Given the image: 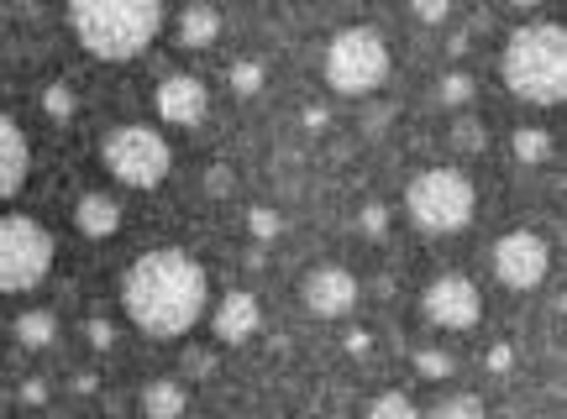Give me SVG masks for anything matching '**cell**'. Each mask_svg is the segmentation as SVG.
<instances>
[{"label": "cell", "mask_w": 567, "mask_h": 419, "mask_svg": "<svg viewBox=\"0 0 567 419\" xmlns=\"http://www.w3.org/2000/svg\"><path fill=\"white\" fill-rule=\"evenodd\" d=\"M205 300H210V279H205V268L189 258L184 247L142 252L122 279L126 320L153 341L189 336L195 320L205 315Z\"/></svg>", "instance_id": "cell-1"}, {"label": "cell", "mask_w": 567, "mask_h": 419, "mask_svg": "<svg viewBox=\"0 0 567 419\" xmlns=\"http://www.w3.org/2000/svg\"><path fill=\"white\" fill-rule=\"evenodd\" d=\"M74 38L105 63L137 59L163 27V0H69Z\"/></svg>", "instance_id": "cell-2"}, {"label": "cell", "mask_w": 567, "mask_h": 419, "mask_svg": "<svg viewBox=\"0 0 567 419\" xmlns=\"http://www.w3.org/2000/svg\"><path fill=\"white\" fill-rule=\"evenodd\" d=\"M505 84L530 105H557L567 95V32L557 21H530L505 48Z\"/></svg>", "instance_id": "cell-3"}, {"label": "cell", "mask_w": 567, "mask_h": 419, "mask_svg": "<svg viewBox=\"0 0 567 419\" xmlns=\"http://www.w3.org/2000/svg\"><path fill=\"white\" fill-rule=\"evenodd\" d=\"M405 210L421 231H431V237H452V231H463L467 220H473L478 195H473V184H467L457 168H425V174L410 179Z\"/></svg>", "instance_id": "cell-4"}, {"label": "cell", "mask_w": 567, "mask_h": 419, "mask_svg": "<svg viewBox=\"0 0 567 419\" xmlns=\"http://www.w3.org/2000/svg\"><path fill=\"white\" fill-rule=\"evenodd\" d=\"M53 273V231L32 216H0V294H27Z\"/></svg>", "instance_id": "cell-5"}, {"label": "cell", "mask_w": 567, "mask_h": 419, "mask_svg": "<svg viewBox=\"0 0 567 419\" xmlns=\"http://www.w3.org/2000/svg\"><path fill=\"white\" fill-rule=\"evenodd\" d=\"M389 74V42L373 27H347L326 48V84L337 95H373Z\"/></svg>", "instance_id": "cell-6"}, {"label": "cell", "mask_w": 567, "mask_h": 419, "mask_svg": "<svg viewBox=\"0 0 567 419\" xmlns=\"http://www.w3.org/2000/svg\"><path fill=\"white\" fill-rule=\"evenodd\" d=\"M101 158L126 189H158L168 179V168H174V153H168L163 132H153V126H116L105 137Z\"/></svg>", "instance_id": "cell-7"}, {"label": "cell", "mask_w": 567, "mask_h": 419, "mask_svg": "<svg viewBox=\"0 0 567 419\" xmlns=\"http://www.w3.org/2000/svg\"><path fill=\"white\" fill-rule=\"evenodd\" d=\"M494 273L505 289H536V283L551 273V252L547 241L536 237V231H509V237L494 241Z\"/></svg>", "instance_id": "cell-8"}, {"label": "cell", "mask_w": 567, "mask_h": 419, "mask_svg": "<svg viewBox=\"0 0 567 419\" xmlns=\"http://www.w3.org/2000/svg\"><path fill=\"white\" fill-rule=\"evenodd\" d=\"M425 320L442 325V331H473L484 320V300H478V283L463 273H446L425 289Z\"/></svg>", "instance_id": "cell-9"}, {"label": "cell", "mask_w": 567, "mask_h": 419, "mask_svg": "<svg viewBox=\"0 0 567 419\" xmlns=\"http://www.w3.org/2000/svg\"><path fill=\"white\" fill-rule=\"evenodd\" d=\"M300 300H305L310 315L337 320V315H347V310L358 304V279H352L347 268H316V273L300 283Z\"/></svg>", "instance_id": "cell-10"}, {"label": "cell", "mask_w": 567, "mask_h": 419, "mask_svg": "<svg viewBox=\"0 0 567 419\" xmlns=\"http://www.w3.org/2000/svg\"><path fill=\"white\" fill-rule=\"evenodd\" d=\"M205 111H210V95H205V84L195 74H168L158 84V116L168 126H200Z\"/></svg>", "instance_id": "cell-11"}, {"label": "cell", "mask_w": 567, "mask_h": 419, "mask_svg": "<svg viewBox=\"0 0 567 419\" xmlns=\"http://www.w3.org/2000/svg\"><path fill=\"white\" fill-rule=\"evenodd\" d=\"M258 325H264V310H258V300H252L247 289L221 294L216 315H210V331H216L226 346H243V341H252V336H258Z\"/></svg>", "instance_id": "cell-12"}, {"label": "cell", "mask_w": 567, "mask_h": 419, "mask_svg": "<svg viewBox=\"0 0 567 419\" xmlns=\"http://www.w3.org/2000/svg\"><path fill=\"white\" fill-rule=\"evenodd\" d=\"M27 168H32V147H27V137H21L17 121L0 111V205L27 184Z\"/></svg>", "instance_id": "cell-13"}, {"label": "cell", "mask_w": 567, "mask_h": 419, "mask_svg": "<svg viewBox=\"0 0 567 419\" xmlns=\"http://www.w3.org/2000/svg\"><path fill=\"white\" fill-rule=\"evenodd\" d=\"M216 38H221V11H216L210 0H189L179 11V48L200 53V48H210Z\"/></svg>", "instance_id": "cell-14"}, {"label": "cell", "mask_w": 567, "mask_h": 419, "mask_svg": "<svg viewBox=\"0 0 567 419\" xmlns=\"http://www.w3.org/2000/svg\"><path fill=\"white\" fill-rule=\"evenodd\" d=\"M74 220H80L84 237H116L122 231V205L111 200V195H84Z\"/></svg>", "instance_id": "cell-15"}, {"label": "cell", "mask_w": 567, "mask_h": 419, "mask_svg": "<svg viewBox=\"0 0 567 419\" xmlns=\"http://www.w3.org/2000/svg\"><path fill=\"white\" fill-rule=\"evenodd\" d=\"M184 409H189V399H184L179 383L158 378V383H147V388H142V415H153V419H179Z\"/></svg>", "instance_id": "cell-16"}, {"label": "cell", "mask_w": 567, "mask_h": 419, "mask_svg": "<svg viewBox=\"0 0 567 419\" xmlns=\"http://www.w3.org/2000/svg\"><path fill=\"white\" fill-rule=\"evenodd\" d=\"M509 153H515V163H526V168H542V163L551 158V137L542 132V126H515Z\"/></svg>", "instance_id": "cell-17"}, {"label": "cell", "mask_w": 567, "mask_h": 419, "mask_svg": "<svg viewBox=\"0 0 567 419\" xmlns=\"http://www.w3.org/2000/svg\"><path fill=\"white\" fill-rule=\"evenodd\" d=\"M17 341L21 346H32V352L53 346V341H59V320H53V310H27V315L17 320Z\"/></svg>", "instance_id": "cell-18"}, {"label": "cell", "mask_w": 567, "mask_h": 419, "mask_svg": "<svg viewBox=\"0 0 567 419\" xmlns=\"http://www.w3.org/2000/svg\"><path fill=\"white\" fill-rule=\"evenodd\" d=\"M368 415L373 419H415V399H410V394H379V399H368Z\"/></svg>", "instance_id": "cell-19"}, {"label": "cell", "mask_w": 567, "mask_h": 419, "mask_svg": "<svg viewBox=\"0 0 567 419\" xmlns=\"http://www.w3.org/2000/svg\"><path fill=\"white\" fill-rule=\"evenodd\" d=\"M484 415V399H473V394H452L431 409V419H478Z\"/></svg>", "instance_id": "cell-20"}, {"label": "cell", "mask_w": 567, "mask_h": 419, "mask_svg": "<svg viewBox=\"0 0 567 419\" xmlns=\"http://www.w3.org/2000/svg\"><path fill=\"white\" fill-rule=\"evenodd\" d=\"M42 111L53 121H69L74 116V90H69V84H48V90H42Z\"/></svg>", "instance_id": "cell-21"}, {"label": "cell", "mask_w": 567, "mask_h": 419, "mask_svg": "<svg viewBox=\"0 0 567 419\" xmlns=\"http://www.w3.org/2000/svg\"><path fill=\"white\" fill-rule=\"evenodd\" d=\"M231 90H237V95H258V90H264V63H237V69H231Z\"/></svg>", "instance_id": "cell-22"}, {"label": "cell", "mask_w": 567, "mask_h": 419, "mask_svg": "<svg viewBox=\"0 0 567 419\" xmlns=\"http://www.w3.org/2000/svg\"><path fill=\"white\" fill-rule=\"evenodd\" d=\"M415 373L421 378H452V357L446 352H415Z\"/></svg>", "instance_id": "cell-23"}, {"label": "cell", "mask_w": 567, "mask_h": 419, "mask_svg": "<svg viewBox=\"0 0 567 419\" xmlns=\"http://www.w3.org/2000/svg\"><path fill=\"white\" fill-rule=\"evenodd\" d=\"M442 101L446 105H467V101H473V80H467V74H446V80H442Z\"/></svg>", "instance_id": "cell-24"}, {"label": "cell", "mask_w": 567, "mask_h": 419, "mask_svg": "<svg viewBox=\"0 0 567 419\" xmlns=\"http://www.w3.org/2000/svg\"><path fill=\"white\" fill-rule=\"evenodd\" d=\"M452 142H457L463 153H478V147H484V126H478V121H457V126H452Z\"/></svg>", "instance_id": "cell-25"}, {"label": "cell", "mask_w": 567, "mask_h": 419, "mask_svg": "<svg viewBox=\"0 0 567 419\" xmlns=\"http://www.w3.org/2000/svg\"><path fill=\"white\" fill-rule=\"evenodd\" d=\"M247 226H252V237H279V216H274V210H264V205H258V210H247Z\"/></svg>", "instance_id": "cell-26"}, {"label": "cell", "mask_w": 567, "mask_h": 419, "mask_svg": "<svg viewBox=\"0 0 567 419\" xmlns=\"http://www.w3.org/2000/svg\"><path fill=\"white\" fill-rule=\"evenodd\" d=\"M84 336H90V346H95V352H111V341H116V331H111L105 320H90V325H84Z\"/></svg>", "instance_id": "cell-27"}, {"label": "cell", "mask_w": 567, "mask_h": 419, "mask_svg": "<svg viewBox=\"0 0 567 419\" xmlns=\"http://www.w3.org/2000/svg\"><path fill=\"white\" fill-rule=\"evenodd\" d=\"M384 226H389L384 205H363V231H368V237H384Z\"/></svg>", "instance_id": "cell-28"}, {"label": "cell", "mask_w": 567, "mask_h": 419, "mask_svg": "<svg viewBox=\"0 0 567 419\" xmlns=\"http://www.w3.org/2000/svg\"><path fill=\"white\" fill-rule=\"evenodd\" d=\"M446 11H452L446 0H415V17L421 21H446Z\"/></svg>", "instance_id": "cell-29"}, {"label": "cell", "mask_w": 567, "mask_h": 419, "mask_svg": "<svg viewBox=\"0 0 567 419\" xmlns=\"http://www.w3.org/2000/svg\"><path fill=\"white\" fill-rule=\"evenodd\" d=\"M509 367H515V352H509V346H494V352H488V373H509Z\"/></svg>", "instance_id": "cell-30"}, {"label": "cell", "mask_w": 567, "mask_h": 419, "mask_svg": "<svg viewBox=\"0 0 567 419\" xmlns=\"http://www.w3.org/2000/svg\"><path fill=\"white\" fill-rule=\"evenodd\" d=\"M205 189H210V195H226V189H231V174H226V168H210Z\"/></svg>", "instance_id": "cell-31"}, {"label": "cell", "mask_w": 567, "mask_h": 419, "mask_svg": "<svg viewBox=\"0 0 567 419\" xmlns=\"http://www.w3.org/2000/svg\"><path fill=\"white\" fill-rule=\"evenodd\" d=\"M305 126H310V132H321V126H326V111H321V105H310V111H305Z\"/></svg>", "instance_id": "cell-32"}, {"label": "cell", "mask_w": 567, "mask_h": 419, "mask_svg": "<svg viewBox=\"0 0 567 419\" xmlns=\"http://www.w3.org/2000/svg\"><path fill=\"white\" fill-rule=\"evenodd\" d=\"M21 399H27V404H42V399H48V388H42V383H27V388H21Z\"/></svg>", "instance_id": "cell-33"}, {"label": "cell", "mask_w": 567, "mask_h": 419, "mask_svg": "<svg viewBox=\"0 0 567 419\" xmlns=\"http://www.w3.org/2000/svg\"><path fill=\"white\" fill-rule=\"evenodd\" d=\"M347 352H368V331H352V336H347Z\"/></svg>", "instance_id": "cell-34"}, {"label": "cell", "mask_w": 567, "mask_h": 419, "mask_svg": "<svg viewBox=\"0 0 567 419\" xmlns=\"http://www.w3.org/2000/svg\"><path fill=\"white\" fill-rule=\"evenodd\" d=\"M509 6H520V11H536V6H542V0H509Z\"/></svg>", "instance_id": "cell-35"}]
</instances>
